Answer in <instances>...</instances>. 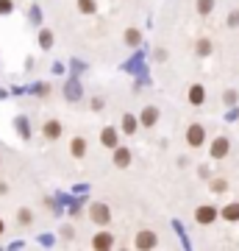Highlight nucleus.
Returning <instances> with one entry per match:
<instances>
[{
    "instance_id": "7ed1b4c3",
    "label": "nucleus",
    "mask_w": 239,
    "mask_h": 251,
    "mask_svg": "<svg viewBox=\"0 0 239 251\" xmlns=\"http://www.w3.org/2000/svg\"><path fill=\"white\" fill-rule=\"evenodd\" d=\"M220 218V212H217V206H212V204H200L195 209V221L200 226H206V224H214Z\"/></svg>"
},
{
    "instance_id": "9b49d317",
    "label": "nucleus",
    "mask_w": 239,
    "mask_h": 251,
    "mask_svg": "<svg viewBox=\"0 0 239 251\" xmlns=\"http://www.w3.org/2000/svg\"><path fill=\"white\" fill-rule=\"evenodd\" d=\"M81 92H84V90H81V81L78 78H70L67 84H64V98L70 100V103H75V100L81 98Z\"/></svg>"
},
{
    "instance_id": "4468645a",
    "label": "nucleus",
    "mask_w": 239,
    "mask_h": 251,
    "mask_svg": "<svg viewBox=\"0 0 239 251\" xmlns=\"http://www.w3.org/2000/svg\"><path fill=\"white\" fill-rule=\"evenodd\" d=\"M212 50H214L212 39H206V36H200V39L195 42V56H200V59H209V56H212Z\"/></svg>"
},
{
    "instance_id": "bb28decb",
    "label": "nucleus",
    "mask_w": 239,
    "mask_h": 251,
    "mask_svg": "<svg viewBox=\"0 0 239 251\" xmlns=\"http://www.w3.org/2000/svg\"><path fill=\"white\" fill-rule=\"evenodd\" d=\"M153 59H156V62H167V50H164V48H156Z\"/></svg>"
},
{
    "instance_id": "20e7f679",
    "label": "nucleus",
    "mask_w": 239,
    "mask_h": 251,
    "mask_svg": "<svg viewBox=\"0 0 239 251\" xmlns=\"http://www.w3.org/2000/svg\"><path fill=\"white\" fill-rule=\"evenodd\" d=\"M209 153H212V159H225V156L231 153V140L228 137H214Z\"/></svg>"
},
{
    "instance_id": "7c9ffc66",
    "label": "nucleus",
    "mask_w": 239,
    "mask_h": 251,
    "mask_svg": "<svg viewBox=\"0 0 239 251\" xmlns=\"http://www.w3.org/2000/svg\"><path fill=\"white\" fill-rule=\"evenodd\" d=\"M197 173H200V179H209V173H212V171H209L206 165H200V171H197Z\"/></svg>"
},
{
    "instance_id": "1a4fd4ad",
    "label": "nucleus",
    "mask_w": 239,
    "mask_h": 251,
    "mask_svg": "<svg viewBox=\"0 0 239 251\" xmlns=\"http://www.w3.org/2000/svg\"><path fill=\"white\" fill-rule=\"evenodd\" d=\"M100 143L106 145V148H117V145H120V131H117L114 126H106V128L100 131Z\"/></svg>"
},
{
    "instance_id": "f3484780",
    "label": "nucleus",
    "mask_w": 239,
    "mask_h": 251,
    "mask_svg": "<svg viewBox=\"0 0 239 251\" xmlns=\"http://www.w3.org/2000/svg\"><path fill=\"white\" fill-rule=\"evenodd\" d=\"M123 39H125V45H128V48H139L142 45V31H139V28H128Z\"/></svg>"
},
{
    "instance_id": "412c9836",
    "label": "nucleus",
    "mask_w": 239,
    "mask_h": 251,
    "mask_svg": "<svg viewBox=\"0 0 239 251\" xmlns=\"http://www.w3.org/2000/svg\"><path fill=\"white\" fill-rule=\"evenodd\" d=\"M17 224H20V226H31V224H34V212H31L28 206L17 209Z\"/></svg>"
},
{
    "instance_id": "f03ea898",
    "label": "nucleus",
    "mask_w": 239,
    "mask_h": 251,
    "mask_svg": "<svg viewBox=\"0 0 239 251\" xmlns=\"http://www.w3.org/2000/svg\"><path fill=\"white\" fill-rule=\"evenodd\" d=\"M89 218L95 221L98 226H106L109 221H111V209H109L106 204H100V201H95V204L89 206Z\"/></svg>"
},
{
    "instance_id": "2f4dec72",
    "label": "nucleus",
    "mask_w": 239,
    "mask_h": 251,
    "mask_svg": "<svg viewBox=\"0 0 239 251\" xmlns=\"http://www.w3.org/2000/svg\"><path fill=\"white\" fill-rule=\"evenodd\" d=\"M6 193H9V184H6V181H0V196H6Z\"/></svg>"
},
{
    "instance_id": "a211bd4d",
    "label": "nucleus",
    "mask_w": 239,
    "mask_h": 251,
    "mask_svg": "<svg viewBox=\"0 0 239 251\" xmlns=\"http://www.w3.org/2000/svg\"><path fill=\"white\" fill-rule=\"evenodd\" d=\"M14 126H17V131L22 140H31V126H28V117L25 115H20L17 120H14Z\"/></svg>"
},
{
    "instance_id": "b1692460",
    "label": "nucleus",
    "mask_w": 239,
    "mask_h": 251,
    "mask_svg": "<svg viewBox=\"0 0 239 251\" xmlns=\"http://www.w3.org/2000/svg\"><path fill=\"white\" fill-rule=\"evenodd\" d=\"M28 20H31L34 25H39V23H42V9H39V6H31V11H28Z\"/></svg>"
},
{
    "instance_id": "5701e85b",
    "label": "nucleus",
    "mask_w": 239,
    "mask_h": 251,
    "mask_svg": "<svg viewBox=\"0 0 239 251\" xmlns=\"http://www.w3.org/2000/svg\"><path fill=\"white\" fill-rule=\"evenodd\" d=\"M225 190H228V181H225V179H214V181H212V193H217V196H222Z\"/></svg>"
},
{
    "instance_id": "72a5a7b5",
    "label": "nucleus",
    "mask_w": 239,
    "mask_h": 251,
    "mask_svg": "<svg viewBox=\"0 0 239 251\" xmlns=\"http://www.w3.org/2000/svg\"><path fill=\"white\" fill-rule=\"evenodd\" d=\"M237 120H239V112H237Z\"/></svg>"
},
{
    "instance_id": "6ab92c4d",
    "label": "nucleus",
    "mask_w": 239,
    "mask_h": 251,
    "mask_svg": "<svg viewBox=\"0 0 239 251\" xmlns=\"http://www.w3.org/2000/svg\"><path fill=\"white\" fill-rule=\"evenodd\" d=\"M39 48H42V50H50V48H53V31H50V28H42V31H39Z\"/></svg>"
},
{
    "instance_id": "f257e3e1",
    "label": "nucleus",
    "mask_w": 239,
    "mask_h": 251,
    "mask_svg": "<svg viewBox=\"0 0 239 251\" xmlns=\"http://www.w3.org/2000/svg\"><path fill=\"white\" fill-rule=\"evenodd\" d=\"M203 143H206L203 123H192L189 128H186V145H189V148H200Z\"/></svg>"
},
{
    "instance_id": "393cba45",
    "label": "nucleus",
    "mask_w": 239,
    "mask_h": 251,
    "mask_svg": "<svg viewBox=\"0 0 239 251\" xmlns=\"http://www.w3.org/2000/svg\"><path fill=\"white\" fill-rule=\"evenodd\" d=\"M237 98H239L237 90H225V92H222V100H225L228 106H234V103H237Z\"/></svg>"
},
{
    "instance_id": "c85d7f7f",
    "label": "nucleus",
    "mask_w": 239,
    "mask_h": 251,
    "mask_svg": "<svg viewBox=\"0 0 239 251\" xmlns=\"http://www.w3.org/2000/svg\"><path fill=\"white\" fill-rule=\"evenodd\" d=\"M89 106H92V112H100V109L106 106V103H103V98H95L92 103H89Z\"/></svg>"
},
{
    "instance_id": "39448f33",
    "label": "nucleus",
    "mask_w": 239,
    "mask_h": 251,
    "mask_svg": "<svg viewBox=\"0 0 239 251\" xmlns=\"http://www.w3.org/2000/svg\"><path fill=\"white\" fill-rule=\"evenodd\" d=\"M133 246H136V249H156V246H159V237H156V232H151V229H142V232L136 234Z\"/></svg>"
},
{
    "instance_id": "f8f14e48",
    "label": "nucleus",
    "mask_w": 239,
    "mask_h": 251,
    "mask_svg": "<svg viewBox=\"0 0 239 251\" xmlns=\"http://www.w3.org/2000/svg\"><path fill=\"white\" fill-rule=\"evenodd\" d=\"M70 156H75V159L87 156V140L84 137H72L70 140Z\"/></svg>"
},
{
    "instance_id": "dca6fc26",
    "label": "nucleus",
    "mask_w": 239,
    "mask_h": 251,
    "mask_svg": "<svg viewBox=\"0 0 239 251\" xmlns=\"http://www.w3.org/2000/svg\"><path fill=\"white\" fill-rule=\"evenodd\" d=\"M120 128H123V134H136V128H139V120H136V115H123V126H120Z\"/></svg>"
},
{
    "instance_id": "aec40b11",
    "label": "nucleus",
    "mask_w": 239,
    "mask_h": 251,
    "mask_svg": "<svg viewBox=\"0 0 239 251\" xmlns=\"http://www.w3.org/2000/svg\"><path fill=\"white\" fill-rule=\"evenodd\" d=\"M195 11L200 17H209L214 11V0H195Z\"/></svg>"
},
{
    "instance_id": "2eb2a0df",
    "label": "nucleus",
    "mask_w": 239,
    "mask_h": 251,
    "mask_svg": "<svg viewBox=\"0 0 239 251\" xmlns=\"http://www.w3.org/2000/svg\"><path fill=\"white\" fill-rule=\"evenodd\" d=\"M220 218H225L228 224H237V221H239V201H234V204H225V206H222Z\"/></svg>"
},
{
    "instance_id": "473e14b6",
    "label": "nucleus",
    "mask_w": 239,
    "mask_h": 251,
    "mask_svg": "<svg viewBox=\"0 0 239 251\" xmlns=\"http://www.w3.org/2000/svg\"><path fill=\"white\" fill-rule=\"evenodd\" d=\"M6 232V224H3V218H0V234Z\"/></svg>"
},
{
    "instance_id": "0eeeda50",
    "label": "nucleus",
    "mask_w": 239,
    "mask_h": 251,
    "mask_svg": "<svg viewBox=\"0 0 239 251\" xmlns=\"http://www.w3.org/2000/svg\"><path fill=\"white\" fill-rule=\"evenodd\" d=\"M111 159H114L117 168H128L131 165V151L125 145H117V148H111Z\"/></svg>"
},
{
    "instance_id": "ddd939ff",
    "label": "nucleus",
    "mask_w": 239,
    "mask_h": 251,
    "mask_svg": "<svg viewBox=\"0 0 239 251\" xmlns=\"http://www.w3.org/2000/svg\"><path fill=\"white\" fill-rule=\"evenodd\" d=\"M42 134H44V140H59V137H62V123H59V120H47V123H44V128H42Z\"/></svg>"
},
{
    "instance_id": "c756f323",
    "label": "nucleus",
    "mask_w": 239,
    "mask_h": 251,
    "mask_svg": "<svg viewBox=\"0 0 239 251\" xmlns=\"http://www.w3.org/2000/svg\"><path fill=\"white\" fill-rule=\"evenodd\" d=\"M39 243H42V246H50V243H53V237H50V234H42V237H39Z\"/></svg>"
},
{
    "instance_id": "423d86ee",
    "label": "nucleus",
    "mask_w": 239,
    "mask_h": 251,
    "mask_svg": "<svg viewBox=\"0 0 239 251\" xmlns=\"http://www.w3.org/2000/svg\"><path fill=\"white\" fill-rule=\"evenodd\" d=\"M159 117H161V112L156 106H145V109H142V115L136 117V120H139L145 128H153V126L159 123Z\"/></svg>"
},
{
    "instance_id": "9d476101",
    "label": "nucleus",
    "mask_w": 239,
    "mask_h": 251,
    "mask_svg": "<svg viewBox=\"0 0 239 251\" xmlns=\"http://www.w3.org/2000/svg\"><path fill=\"white\" fill-rule=\"evenodd\" d=\"M186 100H189L192 106H203L206 87H203V84H192V87H189V95H186Z\"/></svg>"
},
{
    "instance_id": "a878e982",
    "label": "nucleus",
    "mask_w": 239,
    "mask_h": 251,
    "mask_svg": "<svg viewBox=\"0 0 239 251\" xmlns=\"http://www.w3.org/2000/svg\"><path fill=\"white\" fill-rule=\"evenodd\" d=\"M14 11V0H0V14L6 17V14H11Z\"/></svg>"
},
{
    "instance_id": "6e6552de",
    "label": "nucleus",
    "mask_w": 239,
    "mask_h": 251,
    "mask_svg": "<svg viewBox=\"0 0 239 251\" xmlns=\"http://www.w3.org/2000/svg\"><path fill=\"white\" fill-rule=\"evenodd\" d=\"M92 249H100V251L114 249V234L111 232H98L95 237H92Z\"/></svg>"
},
{
    "instance_id": "cd10ccee",
    "label": "nucleus",
    "mask_w": 239,
    "mask_h": 251,
    "mask_svg": "<svg viewBox=\"0 0 239 251\" xmlns=\"http://www.w3.org/2000/svg\"><path fill=\"white\" fill-rule=\"evenodd\" d=\"M228 25H231V28L239 25V11H231V14H228Z\"/></svg>"
},
{
    "instance_id": "4be33fe9",
    "label": "nucleus",
    "mask_w": 239,
    "mask_h": 251,
    "mask_svg": "<svg viewBox=\"0 0 239 251\" xmlns=\"http://www.w3.org/2000/svg\"><path fill=\"white\" fill-rule=\"evenodd\" d=\"M78 11L81 14H95L98 11V0H78Z\"/></svg>"
}]
</instances>
